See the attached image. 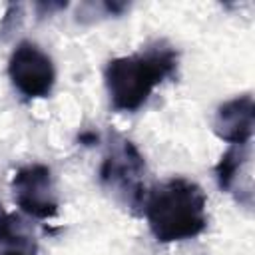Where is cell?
<instances>
[{
	"label": "cell",
	"mask_w": 255,
	"mask_h": 255,
	"mask_svg": "<svg viewBox=\"0 0 255 255\" xmlns=\"http://www.w3.org/2000/svg\"><path fill=\"white\" fill-rule=\"evenodd\" d=\"M207 197L203 189L185 177H171L153 185L143 199V215L151 235L159 243L197 237L207 227Z\"/></svg>",
	"instance_id": "6da1fadb"
},
{
	"label": "cell",
	"mask_w": 255,
	"mask_h": 255,
	"mask_svg": "<svg viewBox=\"0 0 255 255\" xmlns=\"http://www.w3.org/2000/svg\"><path fill=\"white\" fill-rule=\"evenodd\" d=\"M177 70V52L159 40L131 56L114 58L104 70L110 104L116 112H135L151 92Z\"/></svg>",
	"instance_id": "7a4b0ae2"
},
{
	"label": "cell",
	"mask_w": 255,
	"mask_h": 255,
	"mask_svg": "<svg viewBox=\"0 0 255 255\" xmlns=\"http://www.w3.org/2000/svg\"><path fill=\"white\" fill-rule=\"evenodd\" d=\"M100 183L129 211L143 207L145 199V161L139 149L120 133H110L100 165Z\"/></svg>",
	"instance_id": "3957f363"
},
{
	"label": "cell",
	"mask_w": 255,
	"mask_h": 255,
	"mask_svg": "<svg viewBox=\"0 0 255 255\" xmlns=\"http://www.w3.org/2000/svg\"><path fill=\"white\" fill-rule=\"evenodd\" d=\"M8 76L12 86L26 98H46L56 84V68L52 58L34 42H20L10 60Z\"/></svg>",
	"instance_id": "277c9868"
},
{
	"label": "cell",
	"mask_w": 255,
	"mask_h": 255,
	"mask_svg": "<svg viewBox=\"0 0 255 255\" xmlns=\"http://www.w3.org/2000/svg\"><path fill=\"white\" fill-rule=\"evenodd\" d=\"M16 205L36 219H50L58 213V193L48 165L32 163L20 167L12 177Z\"/></svg>",
	"instance_id": "5b68a950"
},
{
	"label": "cell",
	"mask_w": 255,
	"mask_h": 255,
	"mask_svg": "<svg viewBox=\"0 0 255 255\" xmlns=\"http://www.w3.org/2000/svg\"><path fill=\"white\" fill-rule=\"evenodd\" d=\"M255 126V104L249 94L221 104L213 118V131L231 145L249 143Z\"/></svg>",
	"instance_id": "8992f818"
},
{
	"label": "cell",
	"mask_w": 255,
	"mask_h": 255,
	"mask_svg": "<svg viewBox=\"0 0 255 255\" xmlns=\"http://www.w3.org/2000/svg\"><path fill=\"white\" fill-rule=\"evenodd\" d=\"M32 225L16 213H0V255H36Z\"/></svg>",
	"instance_id": "52a82bcc"
},
{
	"label": "cell",
	"mask_w": 255,
	"mask_h": 255,
	"mask_svg": "<svg viewBox=\"0 0 255 255\" xmlns=\"http://www.w3.org/2000/svg\"><path fill=\"white\" fill-rule=\"evenodd\" d=\"M251 159V143H241V145H231L219 159V163L215 165V177H217V185L227 191L233 193L239 187V177L243 173V169L249 165Z\"/></svg>",
	"instance_id": "ba28073f"
},
{
	"label": "cell",
	"mask_w": 255,
	"mask_h": 255,
	"mask_svg": "<svg viewBox=\"0 0 255 255\" xmlns=\"http://www.w3.org/2000/svg\"><path fill=\"white\" fill-rule=\"evenodd\" d=\"M0 211H2V205H0Z\"/></svg>",
	"instance_id": "9c48e42d"
}]
</instances>
